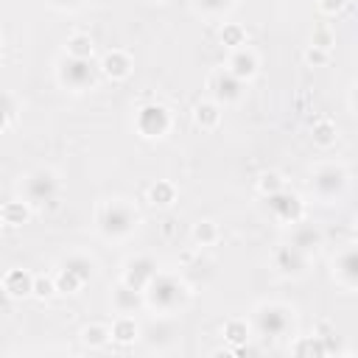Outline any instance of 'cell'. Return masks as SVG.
<instances>
[{"instance_id": "cell-13", "label": "cell", "mask_w": 358, "mask_h": 358, "mask_svg": "<svg viewBox=\"0 0 358 358\" xmlns=\"http://www.w3.org/2000/svg\"><path fill=\"white\" fill-rule=\"evenodd\" d=\"M227 70H229L235 78H241V81L246 84V81H252V78L257 76V70H260V59H257V53H255L252 48L241 45V48H235V50L229 53V59H227Z\"/></svg>"}, {"instance_id": "cell-18", "label": "cell", "mask_w": 358, "mask_h": 358, "mask_svg": "<svg viewBox=\"0 0 358 358\" xmlns=\"http://www.w3.org/2000/svg\"><path fill=\"white\" fill-rule=\"evenodd\" d=\"M3 288L8 291L11 299H22V296H31V288H34V274H28L25 268H8L3 274Z\"/></svg>"}, {"instance_id": "cell-1", "label": "cell", "mask_w": 358, "mask_h": 358, "mask_svg": "<svg viewBox=\"0 0 358 358\" xmlns=\"http://www.w3.org/2000/svg\"><path fill=\"white\" fill-rule=\"evenodd\" d=\"M140 224V213L126 199H106L95 210V227L106 241H123L129 238Z\"/></svg>"}, {"instance_id": "cell-9", "label": "cell", "mask_w": 358, "mask_h": 358, "mask_svg": "<svg viewBox=\"0 0 358 358\" xmlns=\"http://www.w3.org/2000/svg\"><path fill=\"white\" fill-rule=\"evenodd\" d=\"M266 210L280 224H296L299 218H305V201L294 190H285V187H280L277 193L266 196Z\"/></svg>"}, {"instance_id": "cell-7", "label": "cell", "mask_w": 358, "mask_h": 358, "mask_svg": "<svg viewBox=\"0 0 358 358\" xmlns=\"http://www.w3.org/2000/svg\"><path fill=\"white\" fill-rule=\"evenodd\" d=\"M95 274V263L87 255H67L56 274H53V285L59 294H78Z\"/></svg>"}, {"instance_id": "cell-6", "label": "cell", "mask_w": 358, "mask_h": 358, "mask_svg": "<svg viewBox=\"0 0 358 358\" xmlns=\"http://www.w3.org/2000/svg\"><path fill=\"white\" fill-rule=\"evenodd\" d=\"M98 64H92V59H76V56H67L56 64V78L64 90L70 92H87L98 84Z\"/></svg>"}, {"instance_id": "cell-37", "label": "cell", "mask_w": 358, "mask_h": 358, "mask_svg": "<svg viewBox=\"0 0 358 358\" xmlns=\"http://www.w3.org/2000/svg\"><path fill=\"white\" fill-rule=\"evenodd\" d=\"M50 6L59 8V11H73V8L81 6V0H50Z\"/></svg>"}, {"instance_id": "cell-14", "label": "cell", "mask_w": 358, "mask_h": 358, "mask_svg": "<svg viewBox=\"0 0 358 358\" xmlns=\"http://www.w3.org/2000/svg\"><path fill=\"white\" fill-rule=\"evenodd\" d=\"M274 268L285 277H302L308 268V255L291 243H282L274 249Z\"/></svg>"}, {"instance_id": "cell-40", "label": "cell", "mask_w": 358, "mask_h": 358, "mask_svg": "<svg viewBox=\"0 0 358 358\" xmlns=\"http://www.w3.org/2000/svg\"><path fill=\"white\" fill-rule=\"evenodd\" d=\"M0 48H3V34H0Z\"/></svg>"}, {"instance_id": "cell-29", "label": "cell", "mask_w": 358, "mask_h": 358, "mask_svg": "<svg viewBox=\"0 0 358 358\" xmlns=\"http://www.w3.org/2000/svg\"><path fill=\"white\" fill-rule=\"evenodd\" d=\"M221 45H227V48H241V45H246V31H243V25H238V22H224V28H221Z\"/></svg>"}, {"instance_id": "cell-31", "label": "cell", "mask_w": 358, "mask_h": 358, "mask_svg": "<svg viewBox=\"0 0 358 358\" xmlns=\"http://www.w3.org/2000/svg\"><path fill=\"white\" fill-rule=\"evenodd\" d=\"M232 3H235V0H193L196 11H201V14H207V17H218V14H224Z\"/></svg>"}, {"instance_id": "cell-24", "label": "cell", "mask_w": 358, "mask_h": 358, "mask_svg": "<svg viewBox=\"0 0 358 358\" xmlns=\"http://www.w3.org/2000/svg\"><path fill=\"white\" fill-rule=\"evenodd\" d=\"M64 53H67V56H76V59H92L95 42H92L90 34H73V36L64 42Z\"/></svg>"}, {"instance_id": "cell-23", "label": "cell", "mask_w": 358, "mask_h": 358, "mask_svg": "<svg viewBox=\"0 0 358 358\" xmlns=\"http://www.w3.org/2000/svg\"><path fill=\"white\" fill-rule=\"evenodd\" d=\"M148 201H151L154 207H171V204L176 201V187H173V182L157 179V182L148 187Z\"/></svg>"}, {"instance_id": "cell-34", "label": "cell", "mask_w": 358, "mask_h": 358, "mask_svg": "<svg viewBox=\"0 0 358 358\" xmlns=\"http://www.w3.org/2000/svg\"><path fill=\"white\" fill-rule=\"evenodd\" d=\"M327 50L324 48H316V45H308V50H305V62L310 64V67H324L327 64Z\"/></svg>"}, {"instance_id": "cell-11", "label": "cell", "mask_w": 358, "mask_h": 358, "mask_svg": "<svg viewBox=\"0 0 358 358\" xmlns=\"http://www.w3.org/2000/svg\"><path fill=\"white\" fill-rule=\"evenodd\" d=\"M157 271H159V263H157L151 255H134V257H129V260L123 263V277H120V280H123L126 285L143 291V288L148 285V280H151Z\"/></svg>"}, {"instance_id": "cell-21", "label": "cell", "mask_w": 358, "mask_h": 358, "mask_svg": "<svg viewBox=\"0 0 358 358\" xmlns=\"http://www.w3.org/2000/svg\"><path fill=\"white\" fill-rule=\"evenodd\" d=\"M310 140H313V145H319V148L336 145V140H338L336 123H333L330 117H319V120L313 123V129H310Z\"/></svg>"}, {"instance_id": "cell-10", "label": "cell", "mask_w": 358, "mask_h": 358, "mask_svg": "<svg viewBox=\"0 0 358 358\" xmlns=\"http://www.w3.org/2000/svg\"><path fill=\"white\" fill-rule=\"evenodd\" d=\"M207 90L213 95V101L221 106V103H238L241 95H243V81L235 78L227 67H215L210 76H207Z\"/></svg>"}, {"instance_id": "cell-22", "label": "cell", "mask_w": 358, "mask_h": 358, "mask_svg": "<svg viewBox=\"0 0 358 358\" xmlns=\"http://www.w3.org/2000/svg\"><path fill=\"white\" fill-rule=\"evenodd\" d=\"M28 215H31V207H28L22 199L6 201V204L0 207V218H3L6 227H22V224L28 221Z\"/></svg>"}, {"instance_id": "cell-36", "label": "cell", "mask_w": 358, "mask_h": 358, "mask_svg": "<svg viewBox=\"0 0 358 358\" xmlns=\"http://www.w3.org/2000/svg\"><path fill=\"white\" fill-rule=\"evenodd\" d=\"M347 6V0H319V11H324V14H338L341 8Z\"/></svg>"}, {"instance_id": "cell-32", "label": "cell", "mask_w": 358, "mask_h": 358, "mask_svg": "<svg viewBox=\"0 0 358 358\" xmlns=\"http://www.w3.org/2000/svg\"><path fill=\"white\" fill-rule=\"evenodd\" d=\"M53 294H56L53 277H34V288H31V296H36V299H50Z\"/></svg>"}, {"instance_id": "cell-30", "label": "cell", "mask_w": 358, "mask_h": 358, "mask_svg": "<svg viewBox=\"0 0 358 358\" xmlns=\"http://www.w3.org/2000/svg\"><path fill=\"white\" fill-rule=\"evenodd\" d=\"M280 187H285V182H282V176H280L277 171H266V173L257 176V190H260L263 196H271V193H277Z\"/></svg>"}, {"instance_id": "cell-35", "label": "cell", "mask_w": 358, "mask_h": 358, "mask_svg": "<svg viewBox=\"0 0 358 358\" xmlns=\"http://www.w3.org/2000/svg\"><path fill=\"white\" fill-rule=\"evenodd\" d=\"M310 45H316V48H330L333 45V31L330 28H313V36H310Z\"/></svg>"}, {"instance_id": "cell-8", "label": "cell", "mask_w": 358, "mask_h": 358, "mask_svg": "<svg viewBox=\"0 0 358 358\" xmlns=\"http://www.w3.org/2000/svg\"><path fill=\"white\" fill-rule=\"evenodd\" d=\"M171 123H173V117H171L168 106H162V103H157V101L143 103V106L137 109V115H134V129H137V134L145 137V140H159V137H165V134L171 131Z\"/></svg>"}, {"instance_id": "cell-28", "label": "cell", "mask_w": 358, "mask_h": 358, "mask_svg": "<svg viewBox=\"0 0 358 358\" xmlns=\"http://www.w3.org/2000/svg\"><path fill=\"white\" fill-rule=\"evenodd\" d=\"M296 355H327V344L322 336H305L291 347Z\"/></svg>"}, {"instance_id": "cell-19", "label": "cell", "mask_w": 358, "mask_h": 358, "mask_svg": "<svg viewBox=\"0 0 358 358\" xmlns=\"http://www.w3.org/2000/svg\"><path fill=\"white\" fill-rule=\"evenodd\" d=\"M193 123L201 129V131H213V129H218V123H221V106L210 98V101H199L196 106H193Z\"/></svg>"}, {"instance_id": "cell-38", "label": "cell", "mask_w": 358, "mask_h": 358, "mask_svg": "<svg viewBox=\"0 0 358 358\" xmlns=\"http://www.w3.org/2000/svg\"><path fill=\"white\" fill-rule=\"evenodd\" d=\"M11 305H14V299L8 296V291H6V288H3V282H0V316H3V313H8V310H11Z\"/></svg>"}, {"instance_id": "cell-39", "label": "cell", "mask_w": 358, "mask_h": 358, "mask_svg": "<svg viewBox=\"0 0 358 358\" xmlns=\"http://www.w3.org/2000/svg\"><path fill=\"white\" fill-rule=\"evenodd\" d=\"M3 227H6V224H3V218H0V235H3Z\"/></svg>"}, {"instance_id": "cell-20", "label": "cell", "mask_w": 358, "mask_h": 358, "mask_svg": "<svg viewBox=\"0 0 358 358\" xmlns=\"http://www.w3.org/2000/svg\"><path fill=\"white\" fill-rule=\"evenodd\" d=\"M109 333H112V341H117V344H134V338L140 336V327H137V322L131 319V313H120V316L112 322Z\"/></svg>"}, {"instance_id": "cell-2", "label": "cell", "mask_w": 358, "mask_h": 358, "mask_svg": "<svg viewBox=\"0 0 358 358\" xmlns=\"http://www.w3.org/2000/svg\"><path fill=\"white\" fill-rule=\"evenodd\" d=\"M143 296H145V305L159 310V313H173V310H182L190 291L185 285V280H179L176 274L171 271H157L148 285L143 288Z\"/></svg>"}, {"instance_id": "cell-15", "label": "cell", "mask_w": 358, "mask_h": 358, "mask_svg": "<svg viewBox=\"0 0 358 358\" xmlns=\"http://www.w3.org/2000/svg\"><path fill=\"white\" fill-rule=\"evenodd\" d=\"M322 232H319V227L316 224H310V221H305V218H299L296 224H291V232H288V243L291 246H296L299 252H305L308 257L322 246Z\"/></svg>"}, {"instance_id": "cell-41", "label": "cell", "mask_w": 358, "mask_h": 358, "mask_svg": "<svg viewBox=\"0 0 358 358\" xmlns=\"http://www.w3.org/2000/svg\"><path fill=\"white\" fill-rule=\"evenodd\" d=\"M154 3H165V0H154Z\"/></svg>"}, {"instance_id": "cell-17", "label": "cell", "mask_w": 358, "mask_h": 358, "mask_svg": "<svg viewBox=\"0 0 358 358\" xmlns=\"http://www.w3.org/2000/svg\"><path fill=\"white\" fill-rule=\"evenodd\" d=\"M143 305H145L143 291H137V288L126 285L123 280L115 285V291H112V308H115L117 313H134V310H137V308H143Z\"/></svg>"}, {"instance_id": "cell-16", "label": "cell", "mask_w": 358, "mask_h": 358, "mask_svg": "<svg viewBox=\"0 0 358 358\" xmlns=\"http://www.w3.org/2000/svg\"><path fill=\"white\" fill-rule=\"evenodd\" d=\"M131 67H134V62H131V56L126 53V50H109V53H103V59H101V64H98V70L106 76V78H112V81H123V78H129L131 76Z\"/></svg>"}, {"instance_id": "cell-4", "label": "cell", "mask_w": 358, "mask_h": 358, "mask_svg": "<svg viewBox=\"0 0 358 358\" xmlns=\"http://www.w3.org/2000/svg\"><path fill=\"white\" fill-rule=\"evenodd\" d=\"M252 322H255V330H257L260 338L274 341V338H282L294 330L296 316H294V308H288L282 302H263V305L255 308Z\"/></svg>"}, {"instance_id": "cell-5", "label": "cell", "mask_w": 358, "mask_h": 358, "mask_svg": "<svg viewBox=\"0 0 358 358\" xmlns=\"http://www.w3.org/2000/svg\"><path fill=\"white\" fill-rule=\"evenodd\" d=\"M20 193H22V201L28 207L56 204V199H59V176L50 168H34L31 173L22 176Z\"/></svg>"}, {"instance_id": "cell-12", "label": "cell", "mask_w": 358, "mask_h": 358, "mask_svg": "<svg viewBox=\"0 0 358 358\" xmlns=\"http://www.w3.org/2000/svg\"><path fill=\"white\" fill-rule=\"evenodd\" d=\"M333 280L347 288V291H355L358 285V255L352 246H344L336 257H333Z\"/></svg>"}, {"instance_id": "cell-27", "label": "cell", "mask_w": 358, "mask_h": 358, "mask_svg": "<svg viewBox=\"0 0 358 358\" xmlns=\"http://www.w3.org/2000/svg\"><path fill=\"white\" fill-rule=\"evenodd\" d=\"M190 238L196 246H213L218 241V227L213 221H199V224H193Z\"/></svg>"}, {"instance_id": "cell-25", "label": "cell", "mask_w": 358, "mask_h": 358, "mask_svg": "<svg viewBox=\"0 0 358 358\" xmlns=\"http://www.w3.org/2000/svg\"><path fill=\"white\" fill-rule=\"evenodd\" d=\"M81 341H84V347H90V350H103L109 341H112V333H109V327L106 324H87L84 330H81Z\"/></svg>"}, {"instance_id": "cell-33", "label": "cell", "mask_w": 358, "mask_h": 358, "mask_svg": "<svg viewBox=\"0 0 358 358\" xmlns=\"http://www.w3.org/2000/svg\"><path fill=\"white\" fill-rule=\"evenodd\" d=\"M14 117V98L8 92L0 90V131L8 126V120Z\"/></svg>"}, {"instance_id": "cell-3", "label": "cell", "mask_w": 358, "mask_h": 358, "mask_svg": "<svg viewBox=\"0 0 358 358\" xmlns=\"http://www.w3.org/2000/svg\"><path fill=\"white\" fill-rule=\"evenodd\" d=\"M308 185H310V193H313L322 204H333V201H338V199L344 196V190H347V185H350V173H347V168L338 165V162H322V165H316V168L310 171Z\"/></svg>"}, {"instance_id": "cell-26", "label": "cell", "mask_w": 358, "mask_h": 358, "mask_svg": "<svg viewBox=\"0 0 358 358\" xmlns=\"http://www.w3.org/2000/svg\"><path fill=\"white\" fill-rule=\"evenodd\" d=\"M224 338L232 347H243L249 341V324L243 319H227L224 322Z\"/></svg>"}]
</instances>
